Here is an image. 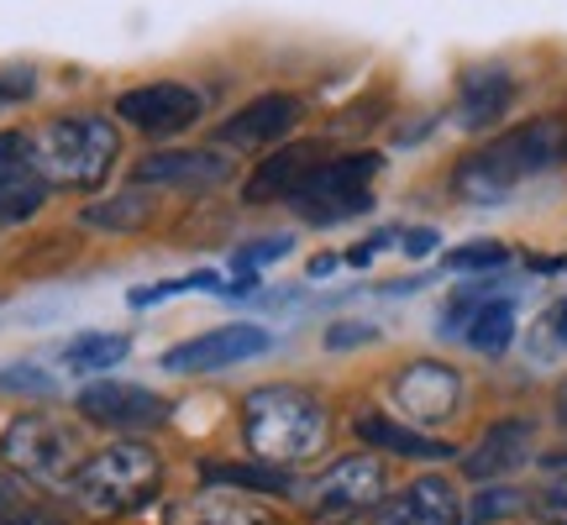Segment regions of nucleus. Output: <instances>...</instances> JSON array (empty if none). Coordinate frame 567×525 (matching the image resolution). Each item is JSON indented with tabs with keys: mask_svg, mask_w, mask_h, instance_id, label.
Instances as JSON below:
<instances>
[{
	"mask_svg": "<svg viewBox=\"0 0 567 525\" xmlns=\"http://www.w3.org/2000/svg\"><path fill=\"white\" fill-rule=\"evenodd\" d=\"M563 153H567V126L557 116H542V122H526L505 132V137H494L484 153L463 158V168L452 174V189L467 205H499L515 184L557 168Z\"/></svg>",
	"mask_w": 567,
	"mask_h": 525,
	"instance_id": "nucleus-1",
	"label": "nucleus"
},
{
	"mask_svg": "<svg viewBox=\"0 0 567 525\" xmlns=\"http://www.w3.org/2000/svg\"><path fill=\"white\" fill-rule=\"evenodd\" d=\"M326 431H331V415H326V404L310 389L268 384L243 400V436L258 463L274 467L305 463V457H316L326 446Z\"/></svg>",
	"mask_w": 567,
	"mask_h": 525,
	"instance_id": "nucleus-2",
	"label": "nucleus"
},
{
	"mask_svg": "<svg viewBox=\"0 0 567 525\" xmlns=\"http://www.w3.org/2000/svg\"><path fill=\"white\" fill-rule=\"evenodd\" d=\"M32 158L48 189H101L122 158V132L105 116H53L32 137Z\"/></svg>",
	"mask_w": 567,
	"mask_h": 525,
	"instance_id": "nucleus-3",
	"label": "nucleus"
},
{
	"mask_svg": "<svg viewBox=\"0 0 567 525\" xmlns=\"http://www.w3.org/2000/svg\"><path fill=\"white\" fill-rule=\"evenodd\" d=\"M163 484V463L147 442H111L105 452H90L84 467L74 473V505L84 515H101V521H116V515H132L142 509Z\"/></svg>",
	"mask_w": 567,
	"mask_h": 525,
	"instance_id": "nucleus-4",
	"label": "nucleus"
},
{
	"mask_svg": "<svg viewBox=\"0 0 567 525\" xmlns=\"http://www.w3.org/2000/svg\"><path fill=\"white\" fill-rule=\"evenodd\" d=\"M0 463L11 467L17 478L69 488L74 473L84 467V442L69 421L42 415V410H27V415H17V421L0 431Z\"/></svg>",
	"mask_w": 567,
	"mask_h": 525,
	"instance_id": "nucleus-5",
	"label": "nucleus"
},
{
	"mask_svg": "<svg viewBox=\"0 0 567 525\" xmlns=\"http://www.w3.org/2000/svg\"><path fill=\"white\" fill-rule=\"evenodd\" d=\"M384 168L379 153H347V158H331L321 163L310 179L289 195L295 216L310 226H337V222H352L363 216L373 205V174Z\"/></svg>",
	"mask_w": 567,
	"mask_h": 525,
	"instance_id": "nucleus-6",
	"label": "nucleus"
},
{
	"mask_svg": "<svg viewBox=\"0 0 567 525\" xmlns=\"http://www.w3.org/2000/svg\"><path fill=\"white\" fill-rule=\"evenodd\" d=\"M384 505V463L379 457H337L326 467L316 484L305 488V509L310 521H326V525H347L358 515H373Z\"/></svg>",
	"mask_w": 567,
	"mask_h": 525,
	"instance_id": "nucleus-7",
	"label": "nucleus"
},
{
	"mask_svg": "<svg viewBox=\"0 0 567 525\" xmlns=\"http://www.w3.org/2000/svg\"><path fill=\"white\" fill-rule=\"evenodd\" d=\"M205 111V95L189 90V84H174V80H158V84H137L116 95V116L126 126H137L147 137H174L184 126H195Z\"/></svg>",
	"mask_w": 567,
	"mask_h": 525,
	"instance_id": "nucleus-8",
	"label": "nucleus"
},
{
	"mask_svg": "<svg viewBox=\"0 0 567 525\" xmlns=\"http://www.w3.org/2000/svg\"><path fill=\"white\" fill-rule=\"evenodd\" d=\"M274 337L264 326H216V331H200L195 342L168 347L163 352V368L168 373H216V368L247 363V358H264Z\"/></svg>",
	"mask_w": 567,
	"mask_h": 525,
	"instance_id": "nucleus-9",
	"label": "nucleus"
},
{
	"mask_svg": "<svg viewBox=\"0 0 567 525\" xmlns=\"http://www.w3.org/2000/svg\"><path fill=\"white\" fill-rule=\"evenodd\" d=\"M80 415L90 425H105V431H147V425L168 421V400L142 384L105 379V384L80 389Z\"/></svg>",
	"mask_w": 567,
	"mask_h": 525,
	"instance_id": "nucleus-10",
	"label": "nucleus"
},
{
	"mask_svg": "<svg viewBox=\"0 0 567 525\" xmlns=\"http://www.w3.org/2000/svg\"><path fill=\"white\" fill-rule=\"evenodd\" d=\"M48 200V179H42L38 158H32V137L27 132H0V226L32 222Z\"/></svg>",
	"mask_w": 567,
	"mask_h": 525,
	"instance_id": "nucleus-11",
	"label": "nucleus"
},
{
	"mask_svg": "<svg viewBox=\"0 0 567 525\" xmlns=\"http://www.w3.org/2000/svg\"><path fill=\"white\" fill-rule=\"evenodd\" d=\"M442 331L446 337H463L484 358H499L515 342V305L494 300V295H457V300L446 305Z\"/></svg>",
	"mask_w": 567,
	"mask_h": 525,
	"instance_id": "nucleus-12",
	"label": "nucleus"
},
{
	"mask_svg": "<svg viewBox=\"0 0 567 525\" xmlns=\"http://www.w3.org/2000/svg\"><path fill=\"white\" fill-rule=\"evenodd\" d=\"M457 400H463V379L446 363H410V368H400V379H394V404L421 425L452 421Z\"/></svg>",
	"mask_w": 567,
	"mask_h": 525,
	"instance_id": "nucleus-13",
	"label": "nucleus"
},
{
	"mask_svg": "<svg viewBox=\"0 0 567 525\" xmlns=\"http://www.w3.org/2000/svg\"><path fill=\"white\" fill-rule=\"evenodd\" d=\"M368 525H463V500L442 473H425L373 509Z\"/></svg>",
	"mask_w": 567,
	"mask_h": 525,
	"instance_id": "nucleus-14",
	"label": "nucleus"
},
{
	"mask_svg": "<svg viewBox=\"0 0 567 525\" xmlns=\"http://www.w3.org/2000/svg\"><path fill=\"white\" fill-rule=\"evenodd\" d=\"M305 105L300 95H258V101H247L237 116H226L221 126H216V142H226V147H274V142H284L295 126H300Z\"/></svg>",
	"mask_w": 567,
	"mask_h": 525,
	"instance_id": "nucleus-15",
	"label": "nucleus"
},
{
	"mask_svg": "<svg viewBox=\"0 0 567 525\" xmlns=\"http://www.w3.org/2000/svg\"><path fill=\"white\" fill-rule=\"evenodd\" d=\"M326 158V142H284L274 147L258 168H252V179H247L243 200L247 205H264V200H289L295 189H300Z\"/></svg>",
	"mask_w": 567,
	"mask_h": 525,
	"instance_id": "nucleus-16",
	"label": "nucleus"
},
{
	"mask_svg": "<svg viewBox=\"0 0 567 525\" xmlns=\"http://www.w3.org/2000/svg\"><path fill=\"white\" fill-rule=\"evenodd\" d=\"M530 452H536V421H526V415H509V421H494L484 436H478V446L463 457V473H467V478H478V484H488V478H505V473H515Z\"/></svg>",
	"mask_w": 567,
	"mask_h": 525,
	"instance_id": "nucleus-17",
	"label": "nucleus"
},
{
	"mask_svg": "<svg viewBox=\"0 0 567 525\" xmlns=\"http://www.w3.org/2000/svg\"><path fill=\"white\" fill-rule=\"evenodd\" d=\"M515 101V80L505 69H473L463 80V95H457V116H463L467 132H484L509 111Z\"/></svg>",
	"mask_w": 567,
	"mask_h": 525,
	"instance_id": "nucleus-18",
	"label": "nucleus"
},
{
	"mask_svg": "<svg viewBox=\"0 0 567 525\" xmlns=\"http://www.w3.org/2000/svg\"><path fill=\"white\" fill-rule=\"evenodd\" d=\"M226 179V163L216 153H153L137 163V184H184V189H210Z\"/></svg>",
	"mask_w": 567,
	"mask_h": 525,
	"instance_id": "nucleus-19",
	"label": "nucleus"
},
{
	"mask_svg": "<svg viewBox=\"0 0 567 525\" xmlns=\"http://www.w3.org/2000/svg\"><path fill=\"white\" fill-rule=\"evenodd\" d=\"M358 436H363L368 446H384V452H394V457H452V446H446V442L425 436V431H415V425L389 421V415H379V410L358 415Z\"/></svg>",
	"mask_w": 567,
	"mask_h": 525,
	"instance_id": "nucleus-20",
	"label": "nucleus"
},
{
	"mask_svg": "<svg viewBox=\"0 0 567 525\" xmlns=\"http://www.w3.org/2000/svg\"><path fill=\"white\" fill-rule=\"evenodd\" d=\"M0 525H69L59 509H48L27 488V478L17 473H0Z\"/></svg>",
	"mask_w": 567,
	"mask_h": 525,
	"instance_id": "nucleus-21",
	"label": "nucleus"
},
{
	"mask_svg": "<svg viewBox=\"0 0 567 525\" xmlns=\"http://www.w3.org/2000/svg\"><path fill=\"white\" fill-rule=\"evenodd\" d=\"M205 484H237V488H258V494H289L295 478H289V467H274V463H210L205 467Z\"/></svg>",
	"mask_w": 567,
	"mask_h": 525,
	"instance_id": "nucleus-22",
	"label": "nucleus"
},
{
	"mask_svg": "<svg viewBox=\"0 0 567 525\" xmlns=\"http://www.w3.org/2000/svg\"><path fill=\"white\" fill-rule=\"evenodd\" d=\"M126 352H132L126 337H116V331H90V337H80V342H69L63 363L74 368V373H105V368L122 363Z\"/></svg>",
	"mask_w": 567,
	"mask_h": 525,
	"instance_id": "nucleus-23",
	"label": "nucleus"
},
{
	"mask_svg": "<svg viewBox=\"0 0 567 525\" xmlns=\"http://www.w3.org/2000/svg\"><path fill=\"white\" fill-rule=\"evenodd\" d=\"M147 222H153V200L142 189H126L122 200L84 205V226H101V231H137Z\"/></svg>",
	"mask_w": 567,
	"mask_h": 525,
	"instance_id": "nucleus-24",
	"label": "nucleus"
},
{
	"mask_svg": "<svg viewBox=\"0 0 567 525\" xmlns=\"http://www.w3.org/2000/svg\"><path fill=\"white\" fill-rule=\"evenodd\" d=\"M195 525H274L268 509H258L252 500H226V494H205L200 505L189 509Z\"/></svg>",
	"mask_w": 567,
	"mask_h": 525,
	"instance_id": "nucleus-25",
	"label": "nucleus"
},
{
	"mask_svg": "<svg viewBox=\"0 0 567 525\" xmlns=\"http://www.w3.org/2000/svg\"><path fill=\"white\" fill-rule=\"evenodd\" d=\"M509 247L505 243H467L446 253V268H505Z\"/></svg>",
	"mask_w": 567,
	"mask_h": 525,
	"instance_id": "nucleus-26",
	"label": "nucleus"
},
{
	"mask_svg": "<svg viewBox=\"0 0 567 525\" xmlns=\"http://www.w3.org/2000/svg\"><path fill=\"white\" fill-rule=\"evenodd\" d=\"M530 509L547 525H567V473H557V478H547V484L536 488V494H530Z\"/></svg>",
	"mask_w": 567,
	"mask_h": 525,
	"instance_id": "nucleus-27",
	"label": "nucleus"
},
{
	"mask_svg": "<svg viewBox=\"0 0 567 525\" xmlns=\"http://www.w3.org/2000/svg\"><path fill=\"white\" fill-rule=\"evenodd\" d=\"M520 500H526V494H515V488H488V494H478V505H473V525L478 521H505V515L520 509Z\"/></svg>",
	"mask_w": 567,
	"mask_h": 525,
	"instance_id": "nucleus-28",
	"label": "nucleus"
},
{
	"mask_svg": "<svg viewBox=\"0 0 567 525\" xmlns=\"http://www.w3.org/2000/svg\"><path fill=\"white\" fill-rule=\"evenodd\" d=\"M284 253H289V243H284V237H264V243H252V247H243V253H237V268H243V274H252L258 262H274V258H284Z\"/></svg>",
	"mask_w": 567,
	"mask_h": 525,
	"instance_id": "nucleus-29",
	"label": "nucleus"
},
{
	"mask_svg": "<svg viewBox=\"0 0 567 525\" xmlns=\"http://www.w3.org/2000/svg\"><path fill=\"white\" fill-rule=\"evenodd\" d=\"M542 331H547L542 352H557V347H567V295H563L557 305H551L547 316H542Z\"/></svg>",
	"mask_w": 567,
	"mask_h": 525,
	"instance_id": "nucleus-30",
	"label": "nucleus"
},
{
	"mask_svg": "<svg viewBox=\"0 0 567 525\" xmlns=\"http://www.w3.org/2000/svg\"><path fill=\"white\" fill-rule=\"evenodd\" d=\"M358 342H373V326L342 321V326H331V331H326V347H358Z\"/></svg>",
	"mask_w": 567,
	"mask_h": 525,
	"instance_id": "nucleus-31",
	"label": "nucleus"
},
{
	"mask_svg": "<svg viewBox=\"0 0 567 525\" xmlns=\"http://www.w3.org/2000/svg\"><path fill=\"white\" fill-rule=\"evenodd\" d=\"M0 389H38V394H53V384L42 379L38 368H6V373H0Z\"/></svg>",
	"mask_w": 567,
	"mask_h": 525,
	"instance_id": "nucleus-32",
	"label": "nucleus"
},
{
	"mask_svg": "<svg viewBox=\"0 0 567 525\" xmlns=\"http://www.w3.org/2000/svg\"><path fill=\"white\" fill-rule=\"evenodd\" d=\"M431 247H436V231H431V226H425V231H405V253H410V258H425Z\"/></svg>",
	"mask_w": 567,
	"mask_h": 525,
	"instance_id": "nucleus-33",
	"label": "nucleus"
},
{
	"mask_svg": "<svg viewBox=\"0 0 567 525\" xmlns=\"http://www.w3.org/2000/svg\"><path fill=\"white\" fill-rule=\"evenodd\" d=\"M557 421L567 425V379H563V389H557Z\"/></svg>",
	"mask_w": 567,
	"mask_h": 525,
	"instance_id": "nucleus-34",
	"label": "nucleus"
},
{
	"mask_svg": "<svg viewBox=\"0 0 567 525\" xmlns=\"http://www.w3.org/2000/svg\"><path fill=\"white\" fill-rule=\"evenodd\" d=\"M547 463H563L567 467V452H557V457H547Z\"/></svg>",
	"mask_w": 567,
	"mask_h": 525,
	"instance_id": "nucleus-35",
	"label": "nucleus"
}]
</instances>
